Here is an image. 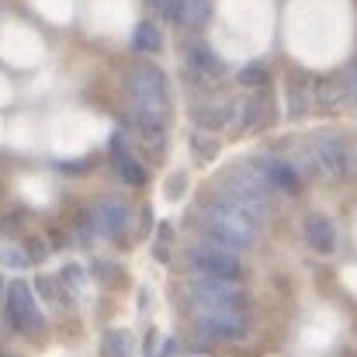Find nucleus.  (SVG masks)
<instances>
[{
	"label": "nucleus",
	"mask_w": 357,
	"mask_h": 357,
	"mask_svg": "<svg viewBox=\"0 0 357 357\" xmlns=\"http://www.w3.org/2000/svg\"><path fill=\"white\" fill-rule=\"evenodd\" d=\"M312 153H316L319 170H323L326 177H344V174L351 170V153H347L344 139L333 135V132H319V135H312Z\"/></svg>",
	"instance_id": "9"
},
{
	"label": "nucleus",
	"mask_w": 357,
	"mask_h": 357,
	"mask_svg": "<svg viewBox=\"0 0 357 357\" xmlns=\"http://www.w3.org/2000/svg\"><path fill=\"white\" fill-rule=\"evenodd\" d=\"M344 80H347V94H351V105L357 108V59L344 70Z\"/></svg>",
	"instance_id": "25"
},
{
	"label": "nucleus",
	"mask_w": 357,
	"mask_h": 357,
	"mask_svg": "<svg viewBox=\"0 0 357 357\" xmlns=\"http://www.w3.org/2000/svg\"><path fill=\"white\" fill-rule=\"evenodd\" d=\"M250 167L267 181L271 191H284V195H295L302 188V174L295 170L291 160H281V156H253Z\"/></svg>",
	"instance_id": "8"
},
{
	"label": "nucleus",
	"mask_w": 357,
	"mask_h": 357,
	"mask_svg": "<svg viewBox=\"0 0 357 357\" xmlns=\"http://www.w3.org/2000/svg\"><path fill=\"white\" fill-rule=\"evenodd\" d=\"M128 351H132L128 333H108L105 337V357H128Z\"/></svg>",
	"instance_id": "20"
},
{
	"label": "nucleus",
	"mask_w": 357,
	"mask_h": 357,
	"mask_svg": "<svg viewBox=\"0 0 357 357\" xmlns=\"http://www.w3.org/2000/svg\"><path fill=\"white\" fill-rule=\"evenodd\" d=\"M219 195H226L233 205H239L243 212H250L260 226H264V219L271 215V188H267V181H264L253 167H236V170L219 184Z\"/></svg>",
	"instance_id": "4"
},
{
	"label": "nucleus",
	"mask_w": 357,
	"mask_h": 357,
	"mask_svg": "<svg viewBox=\"0 0 357 357\" xmlns=\"http://www.w3.org/2000/svg\"><path fill=\"white\" fill-rule=\"evenodd\" d=\"M149 3H156V7H160V3H163V0H149Z\"/></svg>",
	"instance_id": "31"
},
{
	"label": "nucleus",
	"mask_w": 357,
	"mask_h": 357,
	"mask_svg": "<svg viewBox=\"0 0 357 357\" xmlns=\"http://www.w3.org/2000/svg\"><path fill=\"white\" fill-rule=\"evenodd\" d=\"M112 167H115V174H119L125 184H132V188H142L146 184V177H149V170L142 167V160L128 149V142H125V135H115L112 139Z\"/></svg>",
	"instance_id": "12"
},
{
	"label": "nucleus",
	"mask_w": 357,
	"mask_h": 357,
	"mask_svg": "<svg viewBox=\"0 0 357 357\" xmlns=\"http://www.w3.org/2000/svg\"><path fill=\"white\" fill-rule=\"evenodd\" d=\"M236 80L243 87H267V80H271V73H267V66H260V63H250V66H243L236 73Z\"/></svg>",
	"instance_id": "18"
},
{
	"label": "nucleus",
	"mask_w": 357,
	"mask_h": 357,
	"mask_svg": "<svg viewBox=\"0 0 357 357\" xmlns=\"http://www.w3.org/2000/svg\"><path fill=\"white\" fill-rule=\"evenodd\" d=\"M212 17V0H188V24L202 28Z\"/></svg>",
	"instance_id": "22"
},
{
	"label": "nucleus",
	"mask_w": 357,
	"mask_h": 357,
	"mask_svg": "<svg viewBox=\"0 0 357 357\" xmlns=\"http://www.w3.org/2000/svg\"><path fill=\"white\" fill-rule=\"evenodd\" d=\"M198 229L205 243H215V246H226V250H250L257 243V233H260V222L243 212L239 205H233L226 195H212L202 208H198Z\"/></svg>",
	"instance_id": "1"
},
{
	"label": "nucleus",
	"mask_w": 357,
	"mask_h": 357,
	"mask_svg": "<svg viewBox=\"0 0 357 357\" xmlns=\"http://www.w3.org/2000/svg\"><path fill=\"white\" fill-rule=\"evenodd\" d=\"M316 105L326 108V112L351 105V94H347V80H344V73H340V77H323V80L316 84Z\"/></svg>",
	"instance_id": "15"
},
{
	"label": "nucleus",
	"mask_w": 357,
	"mask_h": 357,
	"mask_svg": "<svg viewBox=\"0 0 357 357\" xmlns=\"http://www.w3.org/2000/svg\"><path fill=\"white\" fill-rule=\"evenodd\" d=\"M195 333L205 344H239L250 333V319L246 312H198Z\"/></svg>",
	"instance_id": "7"
},
{
	"label": "nucleus",
	"mask_w": 357,
	"mask_h": 357,
	"mask_svg": "<svg viewBox=\"0 0 357 357\" xmlns=\"http://www.w3.org/2000/svg\"><path fill=\"white\" fill-rule=\"evenodd\" d=\"M181 195H184V174L167 181V198H181Z\"/></svg>",
	"instance_id": "27"
},
{
	"label": "nucleus",
	"mask_w": 357,
	"mask_h": 357,
	"mask_svg": "<svg viewBox=\"0 0 357 357\" xmlns=\"http://www.w3.org/2000/svg\"><path fill=\"white\" fill-rule=\"evenodd\" d=\"M125 94L132 101V115L146 121H160L167 125L170 115V87H167V77L160 66L153 63H135L128 73H125Z\"/></svg>",
	"instance_id": "2"
},
{
	"label": "nucleus",
	"mask_w": 357,
	"mask_h": 357,
	"mask_svg": "<svg viewBox=\"0 0 357 357\" xmlns=\"http://www.w3.org/2000/svg\"><path fill=\"white\" fill-rule=\"evenodd\" d=\"M302 236H305V243H309V250L319 253V257H330V253L337 250V226H333L323 212L305 215V222H302Z\"/></svg>",
	"instance_id": "13"
},
{
	"label": "nucleus",
	"mask_w": 357,
	"mask_h": 357,
	"mask_svg": "<svg viewBox=\"0 0 357 357\" xmlns=\"http://www.w3.org/2000/svg\"><path fill=\"white\" fill-rule=\"evenodd\" d=\"M184 295H188V305L195 309V316L198 312H243L246 302H250V295L239 288L236 281L198 278V274L188 281Z\"/></svg>",
	"instance_id": "3"
},
{
	"label": "nucleus",
	"mask_w": 357,
	"mask_h": 357,
	"mask_svg": "<svg viewBox=\"0 0 357 357\" xmlns=\"http://www.w3.org/2000/svg\"><path fill=\"white\" fill-rule=\"evenodd\" d=\"M191 149H195L202 160H215V156H219V142H215L212 135H205V132H195V135H191Z\"/></svg>",
	"instance_id": "21"
},
{
	"label": "nucleus",
	"mask_w": 357,
	"mask_h": 357,
	"mask_svg": "<svg viewBox=\"0 0 357 357\" xmlns=\"http://www.w3.org/2000/svg\"><path fill=\"white\" fill-rule=\"evenodd\" d=\"M0 260H3L7 267H24V264H28V257H21V250H7V253H0Z\"/></svg>",
	"instance_id": "28"
},
{
	"label": "nucleus",
	"mask_w": 357,
	"mask_h": 357,
	"mask_svg": "<svg viewBox=\"0 0 357 357\" xmlns=\"http://www.w3.org/2000/svg\"><path fill=\"white\" fill-rule=\"evenodd\" d=\"M267 119H271V101L260 94V98H250V101L243 105L239 125H243V128H260V125H267Z\"/></svg>",
	"instance_id": "17"
},
{
	"label": "nucleus",
	"mask_w": 357,
	"mask_h": 357,
	"mask_svg": "<svg viewBox=\"0 0 357 357\" xmlns=\"http://www.w3.org/2000/svg\"><path fill=\"white\" fill-rule=\"evenodd\" d=\"M312 98L302 91V87H288V119H302L309 112Z\"/></svg>",
	"instance_id": "19"
},
{
	"label": "nucleus",
	"mask_w": 357,
	"mask_h": 357,
	"mask_svg": "<svg viewBox=\"0 0 357 357\" xmlns=\"http://www.w3.org/2000/svg\"><path fill=\"white\" fill-rule=\"evenodd\" d=\"M233 119H236V105H233V101H202V105L195 108V121H198L205 132L226 128Z\"/></svg>",
	"instance_id": "14"
},
{
	"label": "nucleus",
	"mask_w": 357,
	"mask_h": 357,
	"mask_svg": "<svg viewBox=\"0 0 357 357\" xmlns=\"http://www.w3.org/2000/svg\"><path fill=\"white\" fill-rule=\"evenodd\" d=\"M3 312H7V323L24 337H35L42 330V312H38V302H35V288L28 281H10L7 284Z\"/></svg>",
	"instance_id": "6"
},
{
	"label": "nucleus",
	"mask_w": 357,
	"mask_h": 357,
	"mask_svg": "<svg viewBox=\"0 0 357 357\" xmlns=\"http://www.w3.org/2000/svg\"><path fill=\"white\" fill-rule=\"evenodd\" d=\"M160 7L170 24H188V0H163Z\"/></svg>",
	"instance_id": "23"
},
{
	"label": "nucleus",
	"mask_w": 357,
	"mask_h": 357,
	"mask_svg": "<svg viewBox=\"0 0 357 357\" xmlns=\"http://www.w3.org/2000/svg\"><path fill=\"white\" fill-rule=\"evenodd\" d=\"M174 351H177V340H163V347H160V354L156 357H170Z\"/></svg>",
	"instance_id": "30"
},
{
	"label": "nucleus",
	"mask_w": 357,
	"mask_h": 357,
	"mask_svg": "<svg viewBox=\"0 0 357 357\" xmlns=\"http://www.w3.org/2000/svg\"><path fill=\"white\" fill-rule=\"evenodd\" d=\"M0 357H7V354H0Z\"/></svg>",
	"instance_id": "33"
},
{
	"label": "nucleus",
	"mask_w": 357,
	"mask_h": 357,
	"mask_svg": "<svg viewBox=\"0 0 357 357\" xmlns=\"http://www.w3.org/2000/svg\"><path fill=\"white\" fill-rule=\"evenodd\" d=\"M188 267L198 278H219V281H239L243 278V264L233 250L215 246V243H198L188 250Z\"/></svg>",
	"instance_id": "5"
},
{
	"label": "nucleus",
	"mask_w": 357,
	"mask_h": 357,
	"mask_svg": "<svg viewBox=\"0 0 357 357\" xmlns=\"http://www.w3.org/2000/svg\"><path fill=\"white\" fill-rule=\"evenodd\" d=\"M45 257H49L45 243L42 239H28V260H45Z\"/></svg>",
	"instance_id": "26"
},
{
	"label": "nucleus",
	"mask_w": 357,
	"mask_h": 357,
	"mask_svg": "<svg viewBox=\"0 0 357 357\" xmlns=\"http://www.w3.org/2000/svg\"><path fill=\"white\" fill-rule=\"evenodd\" d=\"M0 298H3V281H0Z\"/></svg>",
	"instance_id": "32"
},
{
	"label": "nucleus",
	"mask_w": 357,
	"mask_h": 357,
	"mask_svg": "<svg viewBox=\"0 0 357 357\" xmlns=\"http://www.w3.org/2000/svg\"><path fill=\"white\" fill-rule=\"evenodd\" d=\"M35 291H42L49 305H59V302H63V295L56 291V281H52V278H38V281H35Z\"/></svg>",
	"instance_id": "24"
},
{
	"label": "nucleus",
	"mask_w": 357,
	"mask_h": 357,
	"mask_svg": "<svg viewBox=\"0 0 357 357\" xmlns=\"http://www.w3.org/2000/svg\"><path fill=\"white\" fill-rule=\"evenodd\" d=\"M132 49H135V52H146V56H156V52L163 49V35H160V28H156L153 21L135 24V31H132Z\"/></svg>",
	"instance_id": "16"
},
{
	"label": "nucleus",
	"mask_w": 357,
	"mask_h": 357,
	"mask_svg": "<svg viewBox=\"0 0 357 357\" xmlns=\"http://www.w3.org/2000/svg\"><path fill=\"white\" fill-rule=\"evenodd\" d=\"M184 59H188V77H195V80H219V77H226V63L202 38H191L184 45Z\"/></svg>",
	"instance_id": "10"
},
{
	"label": "nucleus",
	"mask_w": 357,
	"mask_h": 357,
	"mask_svg": "<svg viewBox=\"0 0 357 357\" xmlns=\"http://www.w3.org/2000/svg\"><path fill=\"white\" fill-rule=\"evenodd\" d=\"M63 278H66L70 284H80V278H84V274H80V267H66V274H63Z\"/></svg>",
	"instance_id": "29"
},
{
	"label": "nucleus",
	"mask_w": 357,
	"mask_h": 357,
	"mask_svg": "<svg viewBox=\"0 0 357 357\" xmlns=\"http://www.w3.org/2000/svg\"><path fill=\"white\" fill-rule=\"evenodd\" d=\"M128 222H132L128 205L119 202V198H105V202L94 205V226H98L101 236H108V239L125 236L128 233Z\"/></svg>",
	"instance_id": "11"
}]
</instances>
